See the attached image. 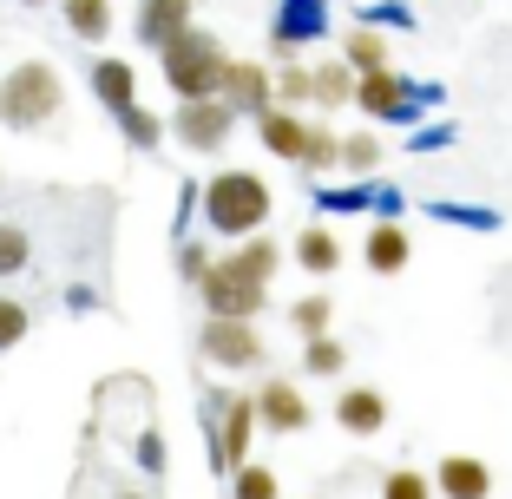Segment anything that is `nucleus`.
<instances>
[{
  "label": "nucleus",
  "instance_id": "obj_1",
  "mask_svg": "<svg viewBox=\"0 0 512 499\" xmlns=\"http://www.w3.org/2000/svg\"><path fill=\"white\" fill-rule=\"evenodd\" d=\"M197 204H204V224H211V237L243 243V237H256V230L270 224L276 191H270V178H263V171L224 165V171H211V178H204Z\"/></svg>",
  "mask_w": 512,
  "mask_h": 499
},
{
  "label": "nucleus",
  "instance_id": "obj_2",
  "mask_svg": "<svg viewBox=\"0 0 512 499\" xmlns=\"http://www.w3.org/2000/svg\"><path fill=\"white\" fill-rule=\"evenodd\" d=\"M66 106V79L53 60H14L0 73V125L7 132H40Z\"/></svg>",
  "mask_w": 512,
  "mask_h": 499
},
{
  "label": "nucleus",
  "instance_id": "obj_3",
  "mask_svg": "<svg viewBox=\"0 0 512 499\" xmlns=\"http://www.w3.org/2000/svg\"><path fill=\"white\" fill-rule=\"evenodd\" d=\"M224 66H230L224 40H217V33H204V27L178 33V40L158 53V73H165L171 92H178V106H191V99H217V86H224Z\"/></svg>",
  "mask_w": 512,
  "mask_h": 499
},
{
  "label": "nucleus",
  "instance_id": "obj_4",
  "mask_svg": "<svg viewBox=\"0 0 512 499\" xmlns=\"http://www.w3.org/2000/svg\"><path fill=\"white\" fill-rule=\"evenodd\" d=\"M197 303H204V316H217V322H256L263 309H270V289L250 283V276H237L224 257H211V270L197 276Z\"/></svg>",
  "mask_w": 512,
  "mask_h": 499
},
{
  "label": "nucleus",
  "instance_id": "obj_5",
  "mask_svg": "<svg viewBox=\"0 0 512 499\" xmlns=\"http://www.w3.org/2000/svg\"><path fill=\"white\" fill-rule=\"evenodd\" d=\"M250 440H256V401L237 388H217L211 394V467L230 473L250 460Z\"/></svg>",
  "mask_w": 512,
  "mask_h": 499
},
{
  "label": "nucleus",
  "instance_id": "obj_6",
  "mask_svg": "<svg viewBox=\"0 0 512 499\" xmlns=\"http://www.w3.org/2000/svg\"><path fill=\"white\" fill-rule=\"evenodd\" d=\"M197 355H204L211 368H224V375H243V368L270 362V342L256 335V322H217V316H204V329H197Z\"/></svg>",
  "mask_w": 512,
  "mask_h": 499
},
{
  "label": "nucleus",
  "instance_id": "obj_7",
  "mask_svg": "<svg viewBox=\"0 0 512 499\" xmlns=\"http://www.w3.org/2000/svg\"><path fill=\"white\" fill-rule=\"evenodd\" d=\"M165 132L178 138L184 152H224L230 132H237V112H230L224 99H191V106H178L165 119Z\"/></svg>",
  "mask_w": 512,
  "mask_h": 499
},
{
  "label": "nucleus",
  "instance_id": "obj_8",
  "mask_svg": "<svg viewBox=\"0 0 512 499\" xmlns=\"http://www.w3.org/2000/svg\"><path fill=\"white\" fill-rule=\"evenodd\" d=\"M250 401H256V434H302L309 427V401L289 375H270Z\"/></svg>",
  "mask_w": 512,
  "mask_h": 499
},
{
  "label": "nucleus",
  "instance_id": "obj_9",
  "mask_svg": "<svg viewBox=\"0 0 512 499\" xmlns=\"http://www.w3.org/2000/svg\"><path fill=\"white\" fill-rule=\"evenodd\" d=\"M348 106H362L368 119H414V86H407V73L381 66V73H362V79H355Z\"/></svg>",
  "mask_w": 512,
  "mask_h": 499
},
{
  "label": "nucleus",
  "instance_id": "obj_10",
  "mask_svg": "<svg viewBox=\"0 0 512 499\" xmlns=\"http://www.w3.org/2000/svg\"><path fill=\"white\" fill-rule=\"evenodd\" d=\"M217 99H224L230 112H250V119H263V112L276 106V92H270V66L263 60H230L224 66V86H217Z\"/></svg>",
  "mask_w": 512,
  "mask_h": 499
},
{
  "label": "nucleus",
  "instance_id": "obj_11",
  "mask_svg": "<svg viewBox=\"0 0 512 499\" xmlns=\"http://www.w3.org/2000/svg\"><path fill=\"white\" fill-rule=\"evenodd\" d=\"M322 33V0H283V14L270 27V73L276 66H296L302 40H316Z\"/></svg>",
  "mask_w": 512,
  "mask_h": 499
},
{
  "label": "nucleus",
  "instance_id": "obj_12",
  "mask_svg": "<svg viewBox=\"0 0 512 499\" xmlns=\"http://www.w3.org/2000/svg\"><path fill=\"white\" fill-rule=\"evenodd\" d=\"M191 27H197V0H138V14H132V33L151 53H165V46Z\"/></svg>",
  "mask_w": 512,
  "mask_h": 499
},
{
  "label": "nucleus",
  "instance_id": "obj_13",
  "mask_svg": "<svg viewBox=\"0 0 512 499\" xmlns=\"http://www.w3.org/2000/svg\"><path fill=\"white\" fill-rule=\"evenodd\" d=\"M434 499H493V467L473 454H447L434 473H427Z\"/></svg>",
  "mask_w": 512,
  "mask_h": 499
},
{
  "label": "nucleus",
  "instance_id": "obj_14",
  "mask_svg": "<svg viewBox=\"0 0 512 499\" xmlns=\"http://www.w3.org/2000/svg\"><path fill=\"white\" fill-rule=\"evenodd\" d=\"M407 257H414V237H407L401 217H381V224H368V237H362V263H368L375 276H401V270H407Z\"/></svg>",
  "mask_w": 512,
  "mask_h": 499
},
{
  "label": "nucleus",
  "instance_id": "obj_15",
  "mask_svg": "<svg viewBox=\"0 0 512 499\" xmlns=\"http://www.w3.org/2000/svg\"><path fill=\"white\" fill-rule=\"evenodd\" d=\"M335 427L355 434V440L381 434V427H388V394L381 388H342L335 394Z\"/></svg>",
  "mask_w": 512,
  "mask_h": 499
},
{
  "label": "nucleus",
  "instance_id": "obj_16",
  "mask_svg": "<svg viewBox=\"0 0 512 499\" xmlns=\"http://www.w3.org/2000/svg\"><path fill=\"white\" fill-rule=\"evenodd\" d=\"M86 79H92V99H99L106 112L138 106V73H132V60H119V53H99V60L86 66Z\"/></svg>",
  "mask_w": 512,
  "mask_h": 499
},
{
  "label": "nucleus",
  "instance_id": "obj_17",
  "mask_svg": "<svg viewBox=\"0 0 512 499\" xmlns=\"http://www.w3.org/2000/svg\"><path fill=\"white\" fill-rule=\"evenodd\" d=\"M224 263H230L237 276H250V283L270 289V283H276V270H283V243L256 230V237H243V243H237V250H224Z\"/></svg>",
  "mask_w": 512,
  "mask_h": 499
},
{
  "label": "nucleus",
  "instance_id": "obj_18",
  "mask_svg": "<svg viewBox=\"0 0 512 499\" xmlns=\"http://www.w3.org/2000/svg\"><path fill=\"white\" fill-rule=\"evenodd\" d=\"M283 257H296L309 276H335V270H342V243H335L329 224H302V237L289 243Z\"/></svg>",
  "mask_w": 512,
  "mask_h": 499
},
{
  "label": "nucleus",
  "instance_id": "obj_19",
  "mask_svg": "<svg viewBox=\"0 0 512 499\" xmlns=\"http://www.w3.org/2000/svg\"><path fill=\"white\" fill-rule=\"evenodd\" d=\"M342 66H348L355 79H362V73H381V66H394L388 33H381V27H355V33L342 40Z\"/></svg>",
  "mask_w": 512,
  "mask_h": 499
},
{
  "label": "nucleus",
  "instance_id": "obj_20",
  "mask_svg": "<svg viewBox=\"0 0 512 499\" xmlns=\"http://www.w3.org/2000/svg\"><path fill=\"white\" fill-rule=\"evenodd\" d=\"M302 132H309V119H302V112H283V106H270L256 119V138H263L276 158H289V165H296V152H302Z\"/></svg>",
  "mask_w": 512,
  "mask_h": 499
},
{
  "label": "nucleus",
  "instance_id": "obj_21",
  "mask_svg": "<svg viewBox=\"0 0 512 499\" xmlns=\"http://www.w3.org/2000/svg\"><path fill=\"white\" fill-rule=\"evenodd\" d=\"M60 20L73 40H112V0H60Z\"/></svg>",
  "mask_w": 512,
  "mask_h": 499
},
{
  "label": "nucleus",
  "instance_id": "obj_22",
  "mask_svg": "<svg viewBox=\"0 0 512 499\" xmlns=\"http://www.w3.org/2000/svg\"><path fill=\"white\" fill-rule=\"evenodd\" d=\"M348 92H355V73H348L342 60H316L309 66V106L335 112V106H348Z\"/></svg>",
  "mask_w": 512,
  "mask_h": 499
},
{
  "label": "nucleus",
  "instance_id": "obj_23",
  "mask_svg": "<svg viewBox=\"0 0 512 499\" xmlns=\"http://www.w3.org/2000/svg\"><path fill=\"white\" fill-rule=\"evenodd\" d=\"M381 158H388V145H381L375 132H342V152H335V165H342V171L368 178V171H381Z\"/></svg>",
  "mask_w": 512,
  "mask_h": 499
},
{
  "label": "nucleus",
  "instance_id": "obj_24",
  "mask_svg": "<svg viewBox=\"0 0 512 499\" xmlns=\"http://www.w3.org/2000/svg\"><path fill=\"white\" fill-rule=\"evenodd\" d=\"M289 322H296L302 342H316V335H335V296H302V303H289Z\"/></svg>",
  "mask_w": 512,
  "mask_h": 499
},
{
  "label": "nucleus",
  "instance_id": "obj_25",
  "mask_svg": "<svg viewBox=\"0 0 512 499\" xmlns=\"http://www.w3.org/2000/svg\"><path fill=\"white\" fill-rule=\"evenodd\" d=\"M335 152H342V132H335V125H316V119H309L296 165H302V171H335Z\"/></svg>",
  "mask_w": 512,
  "mask_h": 499
},
{
  "label": "nucleus",
  "instance_id": "obj_26",
  "mask_svg": "<svg viewBox=\"0 0 512 499\" xmlns=\"http://www.w3.org/2000/svg\"><path fill=\"white\" fill-rule=\"evenodd\" d=\"M224 480H230V499H283V486H276V473L263 467V460H243Z\"/></svg>",
  "mask_w": 512,
  "mask_h": 499
},
{
  "label": "nucleus",
  "instance_id": "obj_27",
  "mask_svg": "<svg viewBox=\"0 0 512 499\" xmlns=\"http://www.w3.org/2000/svg\"><path fill=\"white\" fill-rule=\"evenodd\" d=\"M348 368V348L335 342V335H316V342H302V375H316V381H335Z\"/></svg>",
  "mask_w": 512,
  "mask_h": 499
},
{
  "label": "nucleus",
  "instance_id": "obj_28",
  "mask_svg": "<svg viewBox=\"0 0 512 499\" xmlns=\"http://www.w3.org/2000/svg\"><path fill=\"white\" fill-rule=\"evenodd\" d=\"M27 263H33V237H27V224L0 217V283H7V276H20Z\"/></svg>",
  "mask_w": 512,
  "mask_h": 499
},
{
  "label": "nucleus",
  "instance_id": "obj_29",
  "mask_svg": "<svg viewBox=\"0 0 512 499\" xmlns=\"http://www.w3.org/2000/svg\"><path fill=\"white\" fill-rule=\"evenodd\" d=\"M112 119H119V132H125V145H132V152H151V145L165 138V119H158V112H145V106H125V112H112Z\"/></svg>",
  "mask_w": 512,
  "mask_h": 499
},
{
  "label": "nucleus",
  "instance_id": "obj_30",
  "mask_svg": "<svg viewBox=\"0 0 512 499\" xmlns=\"http://www.w3.org/2000/svg\"><path fill=\"white\" fill-rule=\"evenodd\" d=\"M27 335H33V309L20 303V296H7V289H0V355H14Z\"/></svg>",
  "mask_w": 512,
  "mask_h": 499
},
{
  "label": "nucleus",
  "instance_id": "obj_31",
  "mask_svg": "<svg viewBox=\"0 0 512 499\" xmlns=\"http://www.w3.org/2000/svg\"><path fill=\"white\" fill-rule=\"evenodd\" d=\"M270 92H276V106H283V112H302V106H309V66H276V73H270Z\"/></svg>",
  "mask_w": 512,
  "mask_h": 499
},
{
  "label": "nucleus",
  "instance_id": "obj_32",
  "mask_svg": "<svg viewBox=\"0 0 512 499\" xmlns=\"http://www.w3.org/2000/svg\"><path fill=\"white\" fill-rule=\"evenodd\" d=\"M381 499H434V486H427V473H414V467H388L381 473Z\"/></svg>",
  "mask_w": 512,
  "mask_h": 499
},
{
  "label": "nucleus",
  "instance_id": "obj_33",
  "mask_svg": "<svg viewBox=\"0 0 512 499\" xmlns=\"http://www.w3.org/2000/svg\"><path fill=\"white\" fill-rule=\"evenodd\" d=\"M204 270H211V257H204V243H191V237H184V243H178V276L197 289V276H204Z\"/></svg>",
  "mask_w": 512,
  "mask_h": 499
},
{
  "label": "nucleus",
  "instance_id": "obj_34",
  "mask_svg": "<svg viewBox=\"0 0 512 499\" xmlns=\"http://www.w3.org/2000/svg\"><path fill=\"white\" fill-rule=\"evenodd\" d=\"M99 499H151V493H145V486H106Z\"/></svg>",
  "mask_w": 512,
  "mask_h": 499
},
{
  "label": "nucleus",
  "instance_id": "obj_35",
  "mask_svg": "<svg viewBox=\"0 0 512 499\" xmlns=\"http://www.w3.org/2000/svg\"><path fill=\"white\" fill-rule=\"evenodd\" d=\"M14 7H46V0H14Z\"/></svg>",
  "mask_w": 512,
  "mask_h": 499
}]
</instances>
